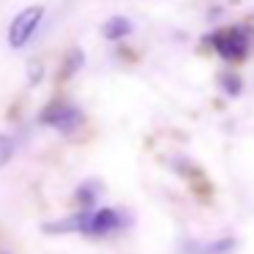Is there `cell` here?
I'll return each mask as SVG.
<instances>
[{
    "instance_id": "6da1fadb",
    "label": "cell",
    "mask_w": 254,
    "mask_h": 254,
    "mask_svg": "<svg viewBox=\"0 0 254 254\" xmlns=\"http://www.w3.org/2000/svg\"><path fill=\"white\" fill-rule=\"evenodd\" d=\"M128 221L131 219L118 208L74 210L66 219L44 224V232L47 235H71V232H82V235H90V238H107V235H112V232L123 230Z\"/></svg>"
},
{
    "instance_id": "7a4b0ae2",
    "label": "cell",
    "mask_w": 254,
    "mask_h": 254,
    "mask_svg": "<svg viewBox=\"0 0 254 254\" xmlns=\"http://www.w3.org/2000/svg\"><path fill=\"white\" fill-rule=\"evenodd\" d=\"M208 44L213 52L227 63H243L252 50V33L241 25H230V28H219L208 36Z\"/></svg>"
},
{
    "instance_id": "3957f363",
    "label": "cell",
    "mask_w": 254,
    "mask_h": 254,
    "mask_svg": "<svg viewBox=\"0 0 254 254\" xmlns=\"http://www.w3.org/2000/svg\"><path fill=\"white\" fill-rule=\"evenodd\" d=\"M39 123L47 126V128H58L61 134H74L85 123V115H82V110H79L77 104H71V101L52 99L50 104L41 110Z\"/></svg>"
},
{
    "instance_id": "277c9868",
    "label": "cell",
    "mask_w": 254,
    "mask_h": 254,
    "mask_svg": "<svg viewBox=\"0 0 254 254\" xmlns=\"http://www.w3.org/2000/svg\"><path fill=\"white\" fill-rule=\"evenodd\" d=\"M44 14L47 8L44 6H28L22 8L19 14H14V19L8 22V47L11 50H22L33 41V36L39 33L41 22H44Z\"/></svg>"
},
{
    "instance_id": "5b68a950",
    "label": "cell",
    "mask_w": 254,
    "mask_h": 254,
    "mask_svg": "<svg viewBox=\"0 0 254 254\" xmlns=\"http://www.w3.org/2000/svg\"><path fill=\"white\" fill-rule=\"evenodd\" d=\"M238 241L232 235H221L216 241H197V238H186L181 241V254H235Z\"/></svg>"
},
{
    "instance_id": "8992f818",
    "label": "cell",
    "mask_w": 254,
    "mask_h": 254,
    "mask_svg": "<svg viewBox=\"0 0 254 254\" xmlns=\"http://www.w3.org/2000/svg\"><path fill=\"white\" fill-rule=\"evenodd\" d=\"M131 33H134V22L128 17H123V14H115V17H110L101 25V36H104L107 41H123Z\"/></svg>"
},
{
    "instance_id": "52a82bcc",
    "label": "cell",
    "mask_w": 254,
    "mask_h": 254,
    "mask_svg": "<svg viewBox=\"0 0 254 254\" xmlns=\"http://www.w3.org/2000/svg\"><path fill=\"white\" fill-rule=\"evenodd\" d=\"M99 183L96 181H85V183H79L77 186V191H74V199L79 202V210H93V208H99L96 205V199H99Z\"/></svg>"
},
{
    "instance_id": "ba28073f",
    "label": "cell",
    "mask_w": 254,
    "mask_h": 254,
    "mask_svg": "<svg viewBox=\"0 0 254 254\" xmlns=\"http://www.w3.org/2000/svg\"><path fill=\"white\" fill-rule=\"evenodd\" d=\"M82 63H85V55H82V50H77V47H74V50L68 52L66 58H63L61 74H58V77H61V82H68V79H71L74 74L79 71V68H82Z\"/></svg>"
},
{
    "instance_id": "9c48e42d",
    "label": "cell",
    "mask_w": 254,
    "mask_h": 254,
    "mask_svg": "<svg viewBox=\"0 0 254 254\" xmlns=\"http://www.w3.org/2000/svg\"><path fill=\"white\" fill-rule=\"evenodd\" d=\"M219 82H221V90H224L227 96H241L243 82H241V77H238V74H221Z\"/></svg>"
},
{
    "instance_id": "30bf717a",
    "label": "cell",
    "mask_w": 254,
    "mask_h": 254,
    "mask_svg": "<svg viewBox=\"0 0 254 254\" xmlns=\"http://www.w3.org/2000/svg\"><path fill=\"white\" fill-rule=\"evenodd\" d=\"M14 159V139L8 134H0V167H6Z\"/></svg>"
},
{
    "instance_id": "8fae6325",
    "label": "cell",
    "mask_w": 254,
    "mask_h": 254,
    "mask_svg": "<svg viewBox=\"0 0 254 254\" xmlns=\"http://www.w3.org/2000/svg\"><path fill=\"white\" fill-rule=\"evenodd\" d=\"M39 77H41V66H30V79H28V82L36 85V82H39Z\"/></svg>"
}]
</instances>
